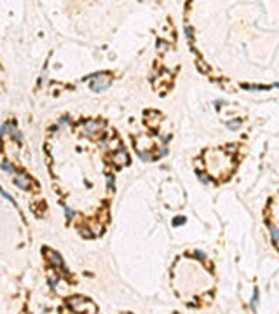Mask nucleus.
I'll return each instance as SVG.
<instances>
[{
  "instance_id": "f3484780",
  "label": "nucleus",
  "mask_w": 279,
  "mask_h": 314,
  "mask_svg": "<svg viewBox=\"0 0 279 314\" xmlns=\"http://www.w3.org/2000/svg\"><path fill=\"white\" fill-rule=\"evenodd\" d=\"M7 129H9V124H2V134L3 136L7 134Z\"/></svg>"
},
{
  "instance_id": "dca6fc26",
  "label": "nucleus",
  "mask_w": 279,
  "mask_h": 314,
  "mask_svg": "<svg viewBox=\"0 0 279 314\" xmlns=\"http://www.w3.org/2000/svg\"><path fill=\"white\" fill-rule=\"evenodd\" d=\"M65 211H66V215H68V218H72V217L75 215V213H73V210H70L68 206H65Z\"/></svg>"
},
{
  "instance_id": "ddd939ff",
  "label": "nucleus",
  "mask_w": 279,
  "mask_h": 314,
  "mask_svg": "<svg viewBox=\"0 0 279 314\" xmlns=\"http://www.w3.org/2000/svg\"><path fill=\"white\" fill-rule=\"evenodd\" d=\"M12 136H14V138H16L17 141H21V133H19L17 129H16V126H14V124H12Z\"/></svg>"
},
{
  "instance_id": "9b49d317",
  "label": "nucleus",
  "mask_w": 279,
  "mask_h": 314,
  "mask_svg": "<svg viewBox=\"0 0 279 314\" xmlns=\"http://www.w3.org/2000/svg\"><path fill=\"white\" fill-rule=\"evenodd\" d=\"M241 126V120H230V122H227V127H230V129H236V127H239Z\"/></svg>"
},
{
  "instance_id": "20e7f679",
  "label": "nucleus",
  "mask_w": 279,
  "mask_h": 314,
  "mask_svg": "<svg viewBox=\"0 0 279 314\" xmlns=\"http://www.w3.org/2000/svg\"><path fill=\"white\" fill-rule=\"evenodd\" d=\"M113 162H115V166H122V164H126V162H127V154H126L124 150L115 152V154H113Z\"/></svg>"
},
{
  "instance_id": "9d476101",
  "label": "nucleus",
  "mask_w": 279,
  "mask_h": 314,
  "mask_svg": "<svg viewBox=\"0 0 279 314\" xmlns=\"http://www.w3.org/2000/svg\"><path fill=\"white\" fill-rule=\"evenodd\" d=\"M197 176H199V180H201L202 183H206V185H208V183H211V178H208L204 173H197Z\"/></svg>"
},
{
  "instance_id": "6e6552de",
  "label": "nucleus",
  "mask_w": 279,
  "mask_h": 314,
  "mask_svg": "<svg viewBox=\"0 0 279 314\" xmlns=\"http://www.w3.org/2000/svg\"><path fill=\"white\" fill-rule=\"evenodd\" d=\"M2 169H3V171H7V173H14V168L10 166V162H9V161H2Z\"/></svg>"
},
{
  "instance_id": "a211bd4d",
  "label": "nucleus",
  "mask_w": 279,
  "mask_h": 314,
  "mask_svg": "<svg viewBox=\"0 0 279 314\" xmlns=\"http://www.w3.org/2000/svg\"><path fill=\"white\" fill-rule=\"evenodd\" d=\"M108 187H110V189H113V178H112L110 175H108Z\"/></svg>"
},
{
  "instance_id": "423d86ee",
  "label": "nucleus",
  "mask_w": 279,
  "mask_h": 314,
  "mask_svg": "<svg viewBox=\"0 0 279 314\" xmlns=\"http://www.w3.org/2000/svg\"><path fill=\"white\" fill-rule=\"evenodd\" d=\"M244 89H251V91H267L269 86H251V84H243Z\"/></svg>"
},
{
  "instance_id": "4468645a",
  "label": "nucleus",
  "mask_w": 279,
  "mask_h": 314,
  "mask_svg": "<svg viewBox=\"0 0 279 314\" xmlns=\"http://www.w3.org/2000/svg\"><path fill=\"white\" fill-rule=\"evenodd\" d=\"M157 47H159V51L162 52V51H166V49H168V44H166V42H162V40H159V42H157Z\"/></svg>"
},
{
  "instance_id": "f8f14e48",
  "label": "nucleus",
  "mask_w": 279,
  "mask_h": 314,
  "mask_svg": "<svg viewBox=\"0 0 279 314\" xmlns=\"http://www.w3.org/2000/svg\"><path fill=\"white\" fill-rule=\"evenodd\" d=\"M182 223H185V217H176V218L173 220V225H175V227H178V225H182Z\"/></svg>"
},
{
  "instance_id": "f03ea898",
  "label": "nucleus",
  "mask_w": 279,
  "mask_h": 314,
  "mask_svg": "<svg viewBox=\"0 0 279 314\" xmlns=\"http://www.w3.org/2000/svg\"><path fill=\"white\" fill-rule=\"evenodd\" d=\"M14 185L19 187L21 190H26V189L30 187V178H28L24 173H19V175L14 176Z\"/></svg>"
},
{
  "instance_id": "39448f33",
  "label": "nucleus",
  "mask_w": 279,
  "mask_h": 314,
  "mask_svg": "<svg viewBox=\"0 0 279 314\" xmlns=\"http://www.w3.org/2000/svg\"><path fill=\"white\" fill-rule=\"evenodd\" d=\"M106 87H108V82H98V80L91 82V89L96 91V93H99V91H103V89H106Z\"/></svg>"
},
{
  "instance_id": "0eeeda50",
  "label": "nucleus",
  "mask_w": 279,
  "mask_h": 314,
  "mask_svg": "<svg viewBox=\"0 0 279 314\" xmlns=\"http://www.w3.org/2000/svg\"><path fill=\"white\" fill-rule=\"evenodd\" d=\"M271 236H272L274 244H279V229L278 227H271Z\"/></svg>"
},
{
  "instance_id": "2eb2a0df",
  "label": "nucleus",
  "mask_w": 279,
  "mask_h": 314,
  "mask_svg": "<svg viewBox=\"0 0 279 314\" xmlns=\"http://www.w3.org/2000/svg\"><path fill=\"white\" fill-rule=\"evenodd\" d=\"M185 31H187V37H189V40H192V28H190V26H185Z\"/></svg>"
},
{
  "instance_id": "6ab92c4d",
  "label": "nucleus",
  "mask_w": 279,
  "mask_h": 314,
  "mask_svg": "<svg viewBox=\"0 0 279 314\" xmlns=\"http://www.w3.org/2000/svg\"><path fill=\"white\" fill-rule=\"evenodd\" d=\"M196 255L199 257V260H204V258H206V255H204V253H201V251H196Z\"/></svg>"
},
{
  "instance_id": "1a4fd4ad",
  "label": "nucleus",
  "mask_w": 279,
  "mask_h": 314,
  "mask_svg": "<svg viewBox=\"0 0 279 314\" xmlns=\"http://www.w3.org/2000/svg\"><path fill=\"white\" fill-rule=\"evenodd\" d=\"M251 304H253V311H257V306H258V288H255V292H253V300H251Z\"/></svg>"
},
{
  "instance_id": "7ed1b4c3",
  "label": "nucleus",
  "mask_w": 279,
  "mask_h": 314,
  "mask_svg": "<svg viewBox=\"0 0 279 314\" xmlns=\"http://www.w3.org/2000/svg\"><path fill=\"white\" fill-rule=\"evenodd\" d=\"M44 253L49 257V260L52 262V264H56L58 267H63V260H61V257H59V253H54V251H51V250H44Z\"/></svg>"
},
{
  "instance_id": "aec40b11",
  "label": "nucleus",
  "mask_w": 279,
  "mask_h": 314,
  "mask_svg": "<svg viewBox=\"0 0 279 314\" xmlns=\"http://www.w3.org/2000/svg\"><path fill=\"white\" fill-rule=\"evenodd\" d=\"M68 122V117H61V120H59V124H66Z\"/></svg>"
},
{
  "instance_id": "f257e3e1",
  "label": "nucleus",
  "mask_w": 279,
  "mask_h": 314,
  "mask_svg": "<svg viewBox=\"0 0 279 314\" xmlns=\"http://www.w3.org/2000/svg\"><path fill=\"white\" fill-rule=\"evenodd\" d=\"M99 127H101V122H99V120H87V122H84V133H86L87 136H93L94 133H98Z\"/></svg>"
}]
</instances>
